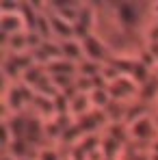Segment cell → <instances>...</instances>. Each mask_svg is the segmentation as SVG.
<instances>
[{
	"mask_svg": "<svg viewBox=\"0 0 158 160\" xmlns=\"http://www.w3.org/2000/svg\"><path fill=\"white\" fill-rule=\"evenodd\" d=\"M37 160H61V158H59V152L54 147H41Z\"/></svg>",
	"mask_w": 158,
	"mask_h": 160,
	"instance_id": "1",
	"label": "cell"
},
{
	"mask_svg": "<svg viewBox=\"0 0 158 160\" xmlns=\"http://www.w3.org/2000/svg\"><path fill=\"white\" fill-rule=\"evenodd\" d=\"M156 104H158V95H156Z\"/></svg>",
	"mask_w": 158,
	"mask_h": 160,
	"instance_id": "2",
	"label": "cell"
}]
</instances>
